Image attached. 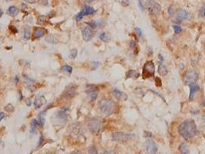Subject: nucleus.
I'll return each instance as SVG.
<instances>
[{
	"label": "nucleus",
	"mask_w": 205,
	"mask_h": 154,
	"mask_svg": "<svg viewBox=\"0 0 205 154\" xmlns=\"http://www.w3.org/2000/svg\"><path fill=\"white\" fill-rule=\"evenodd\" d=\"M198 79V73L195 70H188L184 76L185 84L190 85L194 84Z\"/></svg>",
	"instance_id": "obj_6"
},
{
	"label": "nucleus",
	"mask_w": 205,
	"mask_h": 154,
	"mask_svg": "<svg viewBox=\"0 0 205 154\" xmlns=\"http://www.w3.org/2000/svg\"><path fill=\"white\" fill-rule=\"evenodd\" d=\"M113 94H114V96H115L117 99H119V100H120V101H124V100H127V94L124 93H123V92H121L120 90H119V89H114V91H113Z\"/></svg>",
	"instance_id": "obj_15"
},
{
	"label": "nucleus",
	"mask_w": 205,
	"mask_h": 154,
	"mask_svg": "<svg viewBox=\"0 0 205 154\" xmlns=\"http://www.w3.org/2000/svg\"><path fill=\"white\" fill-rule=\"evenodd\" d=\"M146 149L148 153H156L157 152V147L156 143L151 139H148L147 140Z\"/></svg>",
	"instance_id": "obj_11"
},
{
	"label": "nucleus",
	"mask_w": 205,
	"mask_h": 154,
	"mask_svg": "<svg viewBox=\"0 0 205 154\" xmlns=\"http://www.w3.org/2000/svg\"><path fill=\"white\" fill-rule=\"evenodd\" d=\"M5 110L7 112H9V113H11V112H13L14 106L12 105V104H8L6 106H5Z\"/></svg>",
	"instance_id": "obj_26"
},
{
	"label": "nucleus",
	"mask_w": 205,
	"mask_h": 154,
	"mask_svg": "<svg viewBox=\"0 0 205 154\" xmlns=\"http://www.w3.org/2000/svg\"><path fill=\"white\" fill-rule=\"evenodd\" d=\"M18 12H19V9L16 6H10L9 9H8V14L10 16H16L18 14Z\"/></svg>",
	"instance_id": "obj_18"
},
{
	"label": "nucleus",
	"mask_w": 205,
	"mask_h": 154,
	"mask_svg": "<svg viewBox=\"0 0 205 154\" xmlns=\"http://www.w3.org/2000/svg\"><path fill=\"white\" fill-rule=\"evenodd\" d=\"M179 134L185 139L194 137L197 134V126L192 120H185L179 126Z\"/></svg>",
	"instance_id": "obj_1"
},
{
	"label": "nucleus",
	"mask_w": 205,
	"mask_h": 154,
	"mask_svg": "<svg viewBox=\"0 0 205 154\" xmlns=\"http://www.w3.org/2000/svg\"><path fill=\"white\" fill-rule=\"evenodd\" d=\"M31 126H32L31 132H35V129H36L37 126H41V125H40V121H39L38 120H33L31 122Z\"/></svg>",
	"instance_id": "obj_21"
},
{
	"label": "nucleus",
	"mask_w": 205,
	"mask_h": 154,
	"mask_svg": "<svg viewBox=\"0 0 205 154\" xmlns=\"http://www.w3.org/2000/svg\"><path fill=\"white\" fill-rule=\"evenodd\" d=\"M6 1H11V0H6Z\"/></svg>",
	"instance_id": "obj_44"
},
{
	"label": "nucleus",
	"mask_w": 205,
	"mask_h": 154,
	"mask_svg": "<svg viewBox=\"0 0 205 154\" xmlns=\"http://www.w3.org/2000/svg\"><path fill=\"white\" fill-rule=\"evenodd\" d=\"M127 78H130V77H135V78H138V76H140L138 73L135 70H130V71L127 73Z\"/></svg>",
	"instance_id": "obj_23"
},
{
	"label": "nucleus",
	"mask_w": 205,
	"mask_h": 154,
	"mask_svg": "<svg viewBox=\"0 0 205 154\" xmlns=\"http://www.w3.org/2000/svg\"><path fill=\"white\" fill-rule=\"evenodd\" d=\"M168 13L170 16H173V14H174V9H173V8L171 7V6L168 8Z\"/></svg>",
	"instance_id": "obj_35"
},
{
	"label": "nucleus",
	"mask_w": 205,
	"mask_h": 154,
	"mask_svg": "<svg viewBox=\"0 0 205 154\" xmlns=\"http://www.w3.org/2000/svg\"><path fill=\"white\" fill-rule=\"evenodd\" d=\"M179 150H180V151L182 153L185 154V153H189L188 147L185 143H182L181 145L180 146V147H179Z\"/></svg>",
	"instance_id": "obj_22"
},
{
	"label": "nucleus",
	"mask_w": 205,
	"mask_h": 154,
	"mask_svg": "<svg viewBox=\"0 0 205 154\" xmlns=\"http://www.w3.org/2000/svg\"><path fill=\"white\" fill-rule=\"evenodd\" d=\"M138 6H140V8L141 9V10H143L144 9V6H143V4L142 3V2L140 0H138Z\"/></svg>",
	"instance_id": "obj_34"
},
{
	"label": "nucleus",
	"mask_w": 205,
	"mask_h": 154,
	"mask_svg": "<svg viewBox=\"0 0 205 154\" xmlns=\"http://www.w3.org/2000/svg\"><path fill=\"white\" fill-rule=\"evenodd\" d=\"M100 110L101 113L105 116L113 114L116 109V103L111 99H103L100 102Z\"/></svg>",
	"instance_id": "obj_2"
},
{
	"label": "nucleus",
	"mask_w": 205,
	"mask_h": 154,
	"mask_svg": "<svg viewBox=\"0 0 205 154\" xmlns=\"http://www.w3.org/2000/svg\"><path fill=\"white\" fill-rule=\"evenodd\" d=\"M88 127L92 133L96 134V133H98L100 130L101 127H102V123L98 119H93V120L90 121L88 124Z\"/></svg>",
	"instance_id": "obj_8"
},
{
	"label": "nucleus",
	"mask_w": 205,
	"mask_h": 154,
	"mask_svg": "<svg viewBox=\"0 0 205 154\" xmlns=\"http://www.w3.org/2000/svg\"><path fill=\"white\" fill-rule=\"evenodd\" d=\"M46 102V99L43 96H38L35 97V101H34V106L35 109H39L43 105H44Z\"/></svg>",
	"instance_id": "obj_14"
},
{
	"label": "nucleus",
	"mask_w": 205,
	"mask_h": 154,
	"mask_svg": "<svg viewBox=\"0 0 205 154\" xmlns=\"http://www.w3.org/2000/svg\"><path fill=\"white\" fill-rule=\"evenodd\" d=\"M200 13H201V16L203 17H205V3L203 5L202 8H201V11H200Z\"/></svg>",
	"instance_id": "obj_30"
},
{
	"label": "nucleus",
	"mask_w": 205,
	"mask_h": 154,
	"mask_svg": "<svg viewBox=\"0 0 205 154\" xmlns=\"http://www.w3.org/2000/svg\"><path fill=\"white\" fill-rule=\"evenodd\" d=\"M86 93L87 95H88L90 101L96 100V99L97 98L98 89H97V88L95 87V86H89L88 89L86 90Z\"/></svg>",
	"instance_id": "obj_10"
},
{
	"label": "nucleus",
	"mask_w": 205,
	"mask_h": 154,
	"mask_svg": "<svg viewBox=\"0 0 205 154\" xmlns=\"http://www.w3.org/2000/svg\"><path fill=\"white\" fill-rule=\"evenodd\" d=\"M190 99H193V97H194L195 94L197 93L198 92V91L200 90V87L198 86V85H196L194 83V84H192L190 86Z\"/></svg>",
	"instance_id": "obj_16"
},
{
	"label": "nucleus",
	"mask_w": 205,
	"mask_h": 154,
	"mask_svg": "<svg viewBox=\"0 0 205 154\" xmlns=\"http://www.w3.org/2000/svg\"><path fill=\"white\" fill-rule=\"evenodd\" d=\"M77 57V50L76 49H72L70 52V57L72 58V59H75Z\"/></svg>",
	"instance_id": "obj_28"
},
{
	"label": "nucleus",
	"mask_w": 205,
	"mask_h": 154,
	"mask_svg": "<svg viewBox=\"0 0 205 154\" xmlns=\"http://www.w3.org/2000/svg\"><path fill=\"white\" fill-rule=\"evenodd\" d=\"M89 153H97V152H96V150H95V149H90V150H89Z\"/></svg>",
	"instance_id": "obj_37"
},
{
	"label": "nucleus",
	"mask_w": 205,
	"mask_h": 154,
	"mask_svg": "<svg viewBox=\"0 0 205 154\" xmlns=\"http://www.w3.org/2000/svg\"><path fill=\"white\" fill-rule=\"evenodd\" d=\"M202 120H203V122H204V123L205 124V114L203 116V118H202Z\"/></svg>",
	"instance_id": "obj_43"
},
{
	"label": "nucleus",
	"mask_w": 205,
	"mask_h": 154,
	"mask_svg": "<svg viewBox=\"0 0 205 154\" xmlns=\"http://www.w3.org/2000/svg\"><path fill=\"white\" fill-rule=\"evenodd\" d=\"M136 31H137V33L138 34L139 36H142V31H141V29H140V28H136Z\"/></svg>",
	"instance_id": "obj_36"
},
{
	"label": "nucleus",
	"mask_w": 205,
	"mask_h": 154,
	"mask_svg": "<svg viewBox=\"0 0 205 154\" xmlns=\"http://www.w3.org/2000/svg\"><path fill=\"white\" fill-rule=\"evenodd\" d=\"M86 24L90 27V28H92V29H96L99 26V22H97L96 21H94V20L90 21V22H86Z\"/></svg>",
	"instance_id": "obj_24"
},
{
	"label": "nucleus",
	"mask_w": 205,
	"mask_h": 154,
	"mask_svg": "<svg viewBox=\"0 0 205 154\" xmlns=\"http://www.w3.org/2000/svg\"><path fill=\"white\" fill-rule=\"evenodd\" d=\"M4 117H5V113H0V122H1V120H2Z\"/></svg>",
	"instance_id": "obj_39"
},
{
	"label": "nucleus",
	"mask_w": 205,
	"mask_h": 154,
	"mask_svg": "<svg viewBox=\"0 0 205 154\" xmlns=\"http://www.w3.org/2000/svg\"><path fill=\"white\" fill-rule=\"evenodd\" d=\"M83 1L85 2H93V1H94V0H83Z\"/></svg>",
	"instance_id": "obj_41"
},
{
	"label": "nucleus",
	"mask_w": 205,
	"mask_h": 154,
	"mask_svg": "<svg viewBox=\"0 0 205 154\" xmlns=\"http://www.w3.org/2000/svg\"><path fill=\"white\" fill-rule=\"evenodd\" d=\"M62 70L65 72H68L69 73H71L72 71V68L70 66L68 65H65L62 68Z\"/></svg>",
	"instance_id": "obj_27"
},
{
	"label": "nucleus",
	"mask_w": 205,
	"mask_h": 154,
	"mask_svg": "<svg viewBox=\"0 0 205 154\" xmlns=\"http://www.w3.org/2000/svg\"><path fill=\"white\" fill-rule=\"evenodd\" d=\"M9 29L11 30V31L12 32V33H16L17 32H18V30L16 29V27H14V26H9Z\"/></svg>",
	"instance_id": "obj_32"
},
{
	"label": "nucleus",
	"mask_w": 205,
	"mask_h": 154,
	"mask_svg": "<svg viewBox=\"0 0 205 154\" xmlns=\"http://www.w3.org/2000/svg\"><path fill=\"white\" fill-rule=\"evenodd\" d=\"M176 19H177V20L178 21V22H182V21L185 20V19H189V14L184 9H180L177 10Z\"/></svg>",
	"instance_id": "obj_13"
},
{
	"label": "nucleus",
	"mask_w": 205,
	"mask_h": 154,
	"mask_svg": "<svg viewBox=\"0 0 205 154\" xmlns=\"http://www.w3.org/2000/svg\"><path fill=\"white\" fill-rule=\"evenodd\" d=\"M24 1H26V2L28 3H31V4H33V3H35V0H24Z\"/></svg>",
	"instance_id": "obj_38"
},
{
	"label": "nucleus",
	"mask_w": 205,
	"mask_h": 154,
	"mask_svg": "<svg viewBox=\"0 0 205 154\" xmlns=\"http://www.w3.org/2000/svg\"><path fill=\"white\" fill-rule=\"evenodd\" d=\"M155 73V66L152 61L147 62L143 67V78L147 79L154 76Z\"/></svg>",
	"instance_id": "obj_3"
},
{
	"label": "nucleus",
	"mask_w": 205,
	"mask_h": 154,
	"mask_svg": "<svg viewBox=\"0 0 205 154\" xmlns=\"http://www.w3.org/2000/svg\"><path fill=\"white\" fill-rule=\"evenodd\" d=\"M30 34H31V32H30V29L28 25H26L25 29H24V35L23 37L26 40H28L30 38Z\"/></svg>",
	"instance_id": "obj_20"
},
{
	"label": "nucleus",
	"mask_w": 205,
	"mask_h": 154,
	"mask_svg": "<svg viewBox=\"0 0 205 154\" xmlns=\"http://www.w3.org/2000/svg\"><path fill=\"white\" fill-rule=\"evenodd\" d=\"M168 73V70H167V67L165 66L164 65L161 64V65L159 66L158 67V73H159L161 76H166Z\"/></svg>",
	"instance_id": "obj_17"
},
{
	"label": "nucleus",
	"mask_w": 205,
	"mask_h": 154,
	"mask_svg": "<svg viewBox=\"0 0 205 154\" xmlns=\"http://www.w3.org/2000/svg\"><path fill=\"white\" fill-rule=\"evenodd\" d=\"M26 104H27V106H31V100H30V99H26Z\"/></svg>",
	"instance_id": "obj_40"
},
{
	"label": "nucleus",
	"mask_w": 205,
	"mask_h": 154,
	"mask_svg": "<svg viewBox=\"0 0 205 154\" xmlns=\"http://www.w3.org/2000/svg\"><path fill=\"white\" fill-rule=\"evenodd\" d=\"M173 28H174V31L176 34H177V33H179L180 32H181V30H182L181 27L179 26V25H174Z\"/></svg>",
	"instance_id": "obj_29"
},
{
	"label": "nucleus",
	"mask_w": 205,
	"mask_h": 154,
	"mask_svg": "<svg viewBox=\"0 0 205 154\" xmlns=\"http://www.w3.org/2000/svg\"><path fill=\"white\" fill-rule=\"evenodd\" d=\"M133 136H134L133 134H127V133L123 132H117L112 135L113 140L118 143L127 142V141L130 140Z\"/></svg>",
	"instance_id": "obj_4"
},
{
	"label": "nucleus",
	"mask_w": 205,
	"mask_h": 154,
	"mask_svg": "<svg viewBox=\"0 0 205 154\" xmlns=\"http://www.w3.org/2000/svg\"><path fill=\"white\" fill-rule=\"evenodd\" d=\"M82 36L85 41H90L93 37V33L90 27H85L82 29Z\"/></svg>",
	"instance_id": "obj_12"
},
{
	"label": "nucleus",
	"mask_w": 205,
	"mask_h": 154,
	"mask_svg": "<svg viewBox=\"0 0 205 154\" xmlns=\"http://www.w3.org/2000/svg\"><path fill=\"white\" fill-rule=\"evenodd\" d=\"M96 12V10L93 9V8L90 7V6H84L82 8L81 11L76 16V21H77V22H80L85 16L92 15V14L95 13Z\"/></svg>",
	"instance_id": "obj_7"
},
{
	"label": "nucleus",
	"mask_w": 205,
	"mask_h": 154,
	"mask_svg": "<svg viewBox=\"0 0 205 154\" xmlns=\"http://www.w3.org/2000/svg\"><path fill=\"white\" fill-rule=\"evenodd\" d=\"M147 9L152 15H158L161 10V6L155 0H148L147 2Z\"/></svg>",
	"instance_id": "obj_5"
},
{
	"label": "nucleus",
	"mask_w": 205,
	"mask_h": 154,
	"mask_svg": "<svg viewBox=\"0 0 205 154\" xmlns=\"http://www.w3.org/2000/svg\"><path fill=\"white\" fill-rule=\"evenodd\" d=\"M76 95V88L73 85H69L67 87L66 90L64 91L63 96L66 99H72Z\"/></svg>",
	"instance_id": "obj_9"
},
{
	"label": "nucleus",
	"mask_w": 205,
	"mask_h": 154,
	"mask_svg": "<svg viewBox=\"0 0 205 154\" xmlns=\"http://www.w3.org/2000/svg\"><path fill=\"white\" fill-rule=\"evenodd\" d=\"M45 33H46V30L43 29H36L35 30L34 36L35 38H41L44 36Z\"/></svg>",
	"instance_id": "obj_19"
},
{
	"label": "nucleus",
	"mask_w": 205,
	"mask_h": 154,
	"mask_svg": "<svg viewBox=\"0 0 205 154\" xmlns=\"http://www.w3.org/2000/svg\"><path fill=\"white\" fill-rule=\"evenodd\" d=\"M99 38H100V39L103 42H108L109 40V36H108L107 33H100V36H99Z\"/></svg>",
	"instance_id": "obj_25"
},
{
	"label": "nucleus",
	"mask_w": 205,
	"mask_h": 154,
	"mask_svg": "<svg viewBox=\"0 0 205 154\" xmlns=\"http://www.w3.org/2000/svg\"><path fill=\"white\" fill-rule=\"evenodd\" d=\"M39 2L43 6H47L48 5V0H39Z\"/></svg>",
	"instance_id": "obj_31"
},
{
	"label": "nucleus",
	"mask_w": 205,
	"mask_h": 154,
	"mask_svg": "<svg viewBox=\"0 0 205 154\" xmlns=\"http://www.w3.org/2000/svg\"><path fill=\"white\" fill-rule=\"evenodd\" d=\"M2 14H3L2 10V9H0V18H1V17H2Z\"/></svg>",
	"instance_id": "obj_42"
},
{
	"label": "nucleus",
	"mask_w": 205,
	"mask_h": 154,
	"mask_svg": "<svg viewBox=\"0 0 205 154\" xmlns=\"http://www.w3.org/2000/svg\"><path fill=\"white\" fill-rule=\"evenodd\" d=\"M130 48H132V49H133V48H135L136 47V43H135L134 41H133V40H132L131 42H130Z\"/></svg>",
	"instance_id": "obj_33"
}]
</instances>
